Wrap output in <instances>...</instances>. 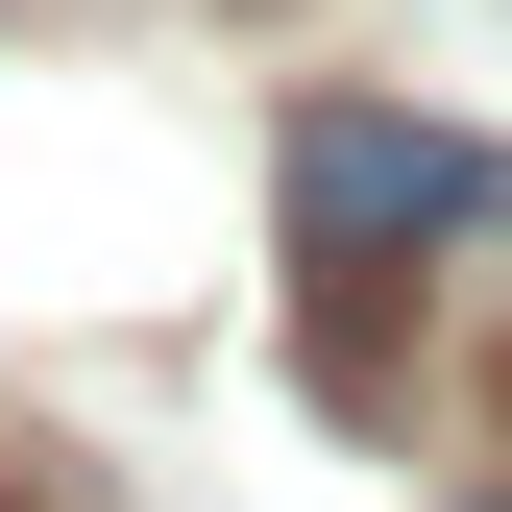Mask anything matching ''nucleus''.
<instances>
[{"label": "nucleus", "mask_w": 512, "mask_h": 512, "mask_svg": "<svg viewBox=\"0 0 512 512\" xmlns=\"http://www.w3.org/2000/svg\"><path fill=\"white\" fill-rule=\"evenodd\" d=\"M439 220H488V147H439V122H391V98H317V122H293V269H317V293H366V269L439 244Z\"/></svg>", "instance_id": "1"}]
</instances>
